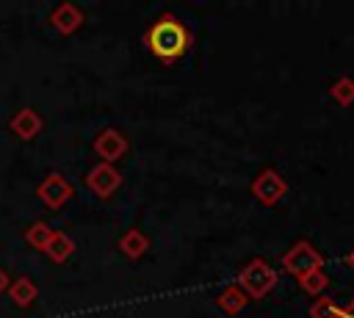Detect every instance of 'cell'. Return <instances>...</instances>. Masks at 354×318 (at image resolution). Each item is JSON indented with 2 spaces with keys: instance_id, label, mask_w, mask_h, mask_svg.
Wrapping results in <instances>:
<instances>
[{
  "instance_id": "obj_1",
  "label": "cell",
  "mask_w": 354,
  "mask_h": 318,
  "mask_svg": "<svg viewBox=\"0 0 354 318\" xmlns=\"http://www.w3.org/2000/svg\"><path fill=\"white\" fill-rule=\"evenodd\" d=\"M144 44L147 50L163 64V66H174L191 47V30L185 28V22L177 14H160L144 33Z\"/></svg>"
},
{
  "instance_id": "obj_2",
  "label": "cell",
  "mask_w": 354,
  "mask_h": 318,
  "mask_svg": "<svg viewBox=\"0 0 354 318\" xmlns=\"http://www.w3.org/2000/svg\"><path fill=\"white\" fill-rule=\"evenodd\" d=\"M277 268L268 265L263 257H252L241 271H238V288L249 296V299H266L274 288H277Z\"/></svg>"
},
{
  "instance_id": "obj_3",
  "label": "cell",
  "mask_w": 354,
  "mask_h": 318,
  "mask_svg": "<svg viewBox=\"0 0 354 318\" xmlns=\"http://www.w3.org/2000/svg\"><path fill=\"white\" fill-rule=\"evenodd\" d=\"M282 268L288 274H293L296 279H301V277H307L313 271H324V257H321V252L310 241H296L282 254Z\"/></svg>"
},
{
  "instance_id": "obj_4",
  "label": "cell",
  "mask_w": 354,
  "mask_h": 318,
  "mask_svg": "<svg viewBox=\"0 0 354 318\" xmlns=\"http://www.w3.org/2000/svg\"><path fill=\"white\" fill-rule=\"evenodd\" d=\"M285 194H288V183L277 169H263L252 180V196L266 207H274Z\"/></svg>"
},
{
  "instance_id": "obj_5",
  "label": "cell",
  "mask_w": 354,
  "mask_h": 318,
  "mask_svg": "<svg viewBox=\"0 0 354 318\" xmlns=\"http://www.w3.org/2000/svg\"><path fill=\"white\" fill-rule=\"evenodd\" d=\"M246 304H249V296L238 288V285H227L221 293H218V299H216V307L224 312V315H238V312H243L246 310Z\"/></svg>"
},
{
  "instance_id": "obj_6",
  "label": "cell",
  "mask_w": 354,
  "mask_h": 318,
  "mask_svg": "<svg viewBox=\"0 0 354 318\" xmlns=\"http://www.w3.org/2000/svg\"><path fill=\"white\" fill-rule=\"evenodd\" d=\"M88 185L100 194V196H108L116 185H119V171L116 169H111L108 163H102V166H97L94 171H91V177H88Z\"/></svg>"
},
{
  "instance_id": "obj_7",
  "label": "cell",
  "mask_w": 354,
  "mask_h": 318,
  "mask_svg": "<svg viewBox=\"0 0 354 318\" xmlns=\"http://www.w3.org/2000/svg\"><path fill=\"white\" fill-rule=\"evenodd\" d=\"M124 149H127V141H124L116 130H105V133L97 138V152H100L105 160H116Z\"/></svg>"
},
{
  "instance_id": "obj_8",
  "label": "cell",
  "mask_w": 354,
  "mask_h": 318,
  "mask_svg": "<svg viewBox=\"0 0 354 318\" xmlns=\"http://www.w3.org/2000/svg\"><path fill=\"white\" fill-rule=\"evenodd\" d=\"M329 94H332V100H335L337 105H351V102H354V77L340 75V77L332 83Z\"/></svg>"
},
{
  "instance_id": "obj_9",
  "label": "cell",
  "mask_w": 354,
  "mask_h": 318,
  "mask_svg": "<svg viewBox=\"0 0 354 318\" xmlns=\"http://www.w3.org/2000/svg\"><path fill=\"white\" fill-rule=\"evenodd\" d=\"M122 252L127 254V257H141L144 252H147V246H149V241H147V235H141L138 230H133V232H127L124 238H122Z\"/></svg>"
},
{
  "instance_id": "obj_10",
  "label": "cell",
  "mask_w": 354,
  "mask_h": 318,
  "mask_svg": "<svg viewBox=\"0 0 354 318\" xmlns=\"http://www.w3.org/2000/svg\"><path fill=\"white\" fill-rule=\"evenodd\" d=\"M296 282H299V288H301L304 293H310V296H321L324 288L329 285V279H326L324 271H313V274H307V277H301V279H296Z\"/></svg>"
},
{
  "instance_id": "obj_11",
  "label": "cell",
  "mask_w": 354,
  "mask_h": 318,
  "mask_svg": "<svg viewBox=\"0 0 354 318\" xmlns=\"http://www.w3.org/2000/svg\"><path fill=\"white\" fill-rule=\"evenodd\" d=\"M310 318H340V304H335L329 296H318L310 307Z\"/></svg>"
},
{
  "instance_id": "obj_12",
  "label": "cell",
  "mask_w": 354,
  "mask_h": 318,
  "mask_svg": "<svg viewBox=\"0 0 354 318\" xmlns=\"http://www.w3.org/2000/svg\"><path fill=\"white\" fill-rule=\"evenodd\" d=\"M340 318H354V301L346 304V307H340Z\"/></svg>"
},
{
  "instance_id": "obj_13",
  "label": "cell",
  "mask_w": 354,
  "mask_h": 318,
  "mask_svg": "<svg viewBox=\"0 0 354 318\" xmlns=\"http://www.w3.org/2000/svg\"><path fill=\"white\" fill-rule=\"evenodd\" d=\"M346 265H348V268H351V271H354V249H351V252H348V254H346Z\"/></svg>"
}]
</instances>
